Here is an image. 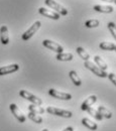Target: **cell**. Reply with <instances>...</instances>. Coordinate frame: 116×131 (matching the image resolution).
Here are the masks:
<instances>
[{
	"instance_id": "cell-1",
	"label": "cell",
	"mask_w": 116,
	"mask_h": 131,
	"mask_svg": "<svg viewBox=\"0 0 116 131\" xmlns=\"http://www.w3.org/2000/svg\"><path fill=\"white\" fill-rule=\"evenodd\" d=\"M45 3H46L49 7H50L52 10H56V12L59 13L60 15H64V16H66L67 14H68V10H67L66 7H64L63 5L59 4V3L56 2L55 0H46Z\"/></svg>"
},
{
	"instance_id": "cell-2",
	"label": "cell",
	"mask_w": 116,
	"mask_h": 131,
	"mask_svg": "<svg viewBox=\"0 0 116 131\" xmlns=\"http://www.w3.org/2000/svg\"><path fill=\"white\" fill-rule=\"evenodd\" d=\"M47 112L51 115H56V116H60V117H64V118H71L73 116V113L71 111L60 109V108L52 107V106H49L47 108Z\"/></svg>"
},
{
	"instance_id": "cell-3",
	"label": "cell",
	"mask_w": 116,
	"mask_h": 131,
	"mask_svg": "<svg viewBox=\"0 0 116 131\" xmlns=\"http://www.w3.org/2000/svg\"><path fill=\"white\" fill-rule=\"evenodd\" d=\"M84 67H85V68H87L88 70H90L91 72H93V74H95L96 76L101 77V78H106V77H107V75H108L105 71L101 70L99 67H97L96 65H94L92 62H89V61L85 62V63H84Z\"/></svg>"
},
{
	"instance_id": "cell-4",
	"label": "cell",
	"mask_w": 116,
	"mask_h": 131,
	"mask_svg": "<svg viewBox=\"0 0 116 131\" xmlns=\"http://www.w3.org/2000/svg\"><path fill=\"white\" fill-rule=\"evenodd\" d=\"M40 26H41V22L40 21H35L34 23H33V25L25 31V32L22 34V36H21V38L23 39V40H28L29 38H31L33 35L36 33V31L40 28Z\"/></svg>"
},
{
	"instance_id": "cell-5",
	"label": "cell",
	"mask_w": 116,
	"mask_h": 131,
	"mask_svg": "<svg viewBox=\"0 0 116 131\" xmlns=\"http://www.w3.org/2000/svg\"><path fill=\"white\" fill-rule=\"evenodd\" d=\"M19 95H20V97H22L23 99H26L27 101L31 102V103H33V104H34V105L40 106V105L43 104L41 99H39L38 97L34 96L33 94L29 93L28 91H25V90H20V91H19Z\"/></svg>"
},
{
	"instance_id": "cell-6",
	"label": "cell",
	"mask_w": 116,
	"mask_h": 131,
	"mask_svg": "<svg viewBox=\"0 0 116 131\" xmlns=\"http://www.w3.org/2000/svg\"><path fill=\"white\" fill-rule=\"evenodd\" d=\"M43 45H44V47H46L47 49H50V50H52V51H56V52H58V53H61V52H63V47L61 46V45H59V43H57V42H55V41H52V40H50V39H45L44 41H43Z\"/></svg>"
},
{
	"instance_id": "cell-7",
	"label": "cell",
	"mask_w": 116,
	"mask_h": 131,
	"mask_svg": "<svg viewBox=\"0 0 116 131\" xmlns=\"http://www.w3.org/2000/svg\"><path fill=\"white\" fill-rule=\"evenodd\" d=\"M9 108H10V111H11V113L14 115V117L16 118L17 120L20 122V123H23V122H25V120H26V117L23 115V113L20 111V109L17 107L15 104H10L9 105Z\"/></svg>"
},
{
	"instance_id": "cell-8",
	"label": "cell",
	"mask_w": 116,
	"mask_h": 131,
	"mask_svg": "<svg viewBox=\"0 0 116 131\" xmlns=\"http://www.w3.org/2000/svg\"><path fill=\"white\" fill-rule=\"evenodd\" d=\"M49 94L51 97L56 99H60V100H71L72 99V95L69 93H65V92H61V91H57L55 89H50L49 90Z\"/></svg>"
},
{
	"instance_id": "cell-9",
	"label": "cell",
	"mask_w": 116,
	"mask_h": 131,
	"mask_svg": "<svg viewBox=\"0 0 116 131\" xmlns=\"http://www.w3.org/2000/svg\"><path fill=\"white\" fill-rule=\"evenodd\" d=\"M19 70V66L17 64H12L9 66H5V67H0V76H5V75H9L12 73H15Z\"/></svg>"
},
{
	"instance_id": "cell-10",
	"label": "cell",
	"mask_w": 116,
	"mask_h": 131,
	"mask_svg": "<svg viewBox=\"0 0 116 131\" xmlns=\"http://www.w3.org/2000/svg\"><path fill=\"white\" fill-rule=\"evenodd\" d=\"M38 12H39L41 15L48 17V18H50V19H54V20L60 19V14H59V13H57L56 11H52V10H49V9H47V8H45V7H40V8L38 9Z\"/></svg>"
},
{
	"instance_id": "cell-11",
	"label": "cell",
	"mask_w": 116,
	"mask_h": 131,
	"mask_svg": "<svg viewBox=\"0 0 116 131\" xmlns=\"http://www.w3.org/2000/svg\"><path fill=\"white\" fill-rule=\"evenodd\" d=\"M0 40H1V43L4 46L8 45L9 42V33L6 25H2L0 27Z\"/></svg>"
},
{
	"instance_id": "cell-12",
	"label": "cell",
	"mask_w": 116,
	"mask_h": 131,
	"mask_svg": "<svg viewBox=\"0 0 116 131\" xmlns=\"http://www.w3.org/2000/svg\"><path fill=\"white\" fill-rule=\"evenodd\" d=\"M96 101H97V97H96L95 95H91L90 97H88V98L86 99L83 103H82L81 109H82L83 111H87L90 107H92V105H93L94 103H96Z\"/></svg>"
},
{
	"instance_id": "cell-13",
	"label": "cell",
	"mask_w": 116,
	"mask_h": 131,
	"mask_svg": "<svg viewBox=\"0 0 116 131\" xmlns=\"http://www.w3.org/2000/svg\"><path fill=\"white\" fill-rule=\"evenodd\" d=\"M94 10L102 13H111L113 12V7L110 5H95Z\"/></svg>"
},
{
	"instance_id": "cell-14",
	"label": "cell",
	"mask_w": 116,
	"mask_h": 131,
	"mask_svg": "<svg viewBox=\"0 0 116 131\" xmlns=\"http://www.w3.org/2000/svg\"><path fill=\"white\" fill-rule=\"evenodd\" d=\"M82 124H83L84 126H86L87 128H89L90 130H97V128H98V126H97V124L95 123V122H93L92 120H90L89 118H83L82 119Z\"/></svg>"
},
{
	"instance_id": "cell-15",
	"label": "cell",
	"mask_w": 116,
	"mask_h": 131,
	"mask_svg": "<svg viewBox=\"0 0 116 131\" xmlns=\"http://www.w3.org/2000/svg\"><path fill=\"white\" fill-rule=\"evenodd\" d=\"M73 54L70 53V52H61V53H58L56 59L58 61H62V62H70L73 60Z\"/></svg>"
},
{
	"instance_id": "cell-16",
	"label": "cell",
	"mask_w": 116,
	"mask_h": 131,
	"mask_svg": "<svg viewBox=\"0 0 116 131\" xmlns=\"http://www.w3.org/2000/svg\"><path fill=\"white\" fill-rule=\"evenodd\" d=\"M69 76H70V78H71L72 82L74 83V85H76V86H81L82 81H81L80 77L78 76L77 72H75V71H71V72L69 73Z\"/></svg>"
},
{
	"instance_id": "cell-17",
	"label": "cell",
	"mask_w": 116,
	"mask_h": 131,
	"mask_svg": "<svg viewBox=\"0 0 116 131\" xmlns=\"http://www.w3.org/2000/svg\"><path fill=\"white\" fill-rule=\"evenodd\" d=\"M94 61H95V63L97 64V67H99L101 70H103V71H106V70H107L108 66H107V64L104 62V60H103L101 57L95 56V57H94Z\"/></svg>"
},
{
	"instance_id": "cell-18",
	"label": "cell",
	"mask_w": 116,
	"mask_h": 131,
	"mask_svg": "<svg viewBox=\"0 0 116 131\" xmlns=\"http://www.w3.org/2000/svg\"><path fill=\"white\" fill-rule=\"evenodd\" d=\"M97 111H98L100 114L102 115V117H104V118L110 119V118L112 117V113H111V111H109V110H108L106 107H104V106H99Z\"/></svg>"
},
{
	"instance_id": "cell-19",
	"label": "cell",
	"mask_w": 116,
	"mask_h": 131,
	"mask_svg": "<svg viewBox=\"0 0 116 131\" xmlns=\"http://www.w3.org/2000/svg\"><path fill=\"white\" fill-rule=\"evenodd\" d=\"M76 50H77V53L80 56V58H81L82 60H84L85 62L89 61V59H90V54H89V53H88V52H87L83 48L79 47V48H77V49H76Z\"/></svg>"
},
{
	"instance_id": "cell-20",
	"label": "cell",
	"mask_w": 116,
	"mask_h": 131,
	"mask_svg": "<svg viewBox=\"0 0 116 131\" xmlns=\"http://www.w3.org/2000/svg\"><path fill=\"white\" fill-rule=\"evenodd\" d=\"M28 110H29V112L34 113V114H43L45 112V109L44 108H41L40 106L34 105V104H31V105L28 106Z\"/></svg>"
},
{
	"instance_id": "cell-21",
	"label": "cell",
	"mask_w": 116,
	"mask_h": 131,
	"mask_svg": "<svg viewBox=\"0 0 116 131\" xmlns=\"http://www.w3.org/2000/svg\"><path fill=\"white\" fill-rule=\"evenodd\" d=\"M100 49H104V50H114L115 48V45L113 42H110V41H103L100 43Z\"/></svg>"
},
{
	"instance_id": "cell-22",
	"label": "cell",
	"mask_w": 116,
	"mask_h": 131,
	"mask_svg": "<svg viewBox=\"0 0 116 131\" xmlns=\"http://www.w3.org/2000/svg\"><path fill=\"white\" fill-rule=\"evenodd\" d=\"M28 118H29L31 121H33L34 123H36V124H41V123H43V118L38 114H34V113L29 112V113H28Z\"/></svg>"
},
{
	"instance_id": "cell-23",
	"label": "cell",
	"mask_w": 116,
	"mask_h": 131,
	"mask_svg": "<svg viewBox=\"0 0 116 131\" xmlns=\"http://www.w3.org/2000/svg\"><path fill=\"white\" fill-rule=\"evenodd\" d=\"M100 21L97 19H89L85 22V26L88 27V28H93V27H97L99 26Z\"/></svg>"
},
{
	"instance_id": "cell-24",
	"label": "cell",
	"mask_w": 116,
	"mask_h": 131,
	"mask_svg": "<svg viewBox=\"0 0 116 131\" xmlns=\"http://www.w3.org/2000/svg\"><path fill=\"white\" fill-rule=\"evenodd\" d=\"M87 111H88V113H89V114L92 115L94 118H96V119H97V120H99V121H101V120L103 119L102 115L100 114V113L98 112V111H97V110H95L94 108H92V107H90V108H89Z\"/></svg>"
},
{
	"instance_id": "cell-25",
	"label": "cell",
	"mask_w": 116,
	"mask_h": 131,
	"mask_svg": "<svg viewBox=\"0 0 116 131\" xmlns=\"http://www.w3.org/2000/svg\"><path fill=\"white\" fill-rule=\"evenodd\" d=\"M107 26H108V29H109L110 33L112 34V36L116 39V24L114 22H109L107 24Z\"/></svg>"
},
{
	"instance_id": "cell-26",
	"label": "cell",
	"mask_w": 116,
	"mask_h": 131,
	"mask_svg": "<svg viewBox=\"0 0 116 131\" xmlns=\"http://www.w3.org/2000/svg\"><path fill=\"white\" fill-rule=\"evenodd\" d=\"M107 77H108V79L111 81V83H113V84L116 86V75L115 74L110 73V74H108V75H107Z\"/></svg>"
},
{
	"instance_id": "cell-27",
	"label": "cell",
	"mask_w": 116,
	"mask_h": 131,
	"mask_svg": "<svg viewBox=\"0 0 116 131\" xmlns=\"http://www.w3.org/2000/svg\"><path fill=\"white\" fill-rule=\"evenodd\" d=\"M63 131H74V129H73V127H72V126H69V127L65 128Z\"/></svg>"
},
{
	"instance_id": "cell-28",
	"label": "cell",
	"mask_w": 116,
	"mask_h": 131,
	"mask_svg": "<svg viewBox=\"0 0 116 131\" xmlns=\"http://www.w3.org/2000/svg\"><path fill=\"white\" fill-rule=\"evenodd\" d=\"M102 1H105V2H113L114 0H102Z\"/></svg>"
},
{
	"instance_id": "cell-29",
	"label": "cell",
	"mask_w": 116,
	"mask_h": 131,
	"mask_svg": "<svg viewBox=\"0 0 116 131\" xmlns=\"http://www.w3.org/2000/svg\"><path fill=\"white\" fill-rule=\"evenodd\" d=\"M43 131H49V130H48V129H44Z\"/></svg>"
},
{
	"instance_id": "cell-30",
	"label": "cell",
	"mask_w": 116,
	"mask_h": 131,
	"mask_svg": "<svg viewBox=\"0 0 116 131\" xmlns=\"http://www.w3.org/2000/svg\"><path fill=\"white\" fill-rule=\"evenodd\" d=\"M114 50L116 51V45H115V48H114Z\"/></svg>"
},
{
	"instance_id": "cell-31",
	"label": "cell",
	"mask_w": 116,
	"mask_h": 131,
	"mask_svg": "<svg viewBox=\"0 0 116 131\" xmlns=\"http://www.w3.org/2000/svg\"><path fill=\"white\" fill-rule=\"evenodd\" d=\"M113 2H114V3H115V4H116V0H114V1H113Z\"/></svg>"
}]
</instances>
